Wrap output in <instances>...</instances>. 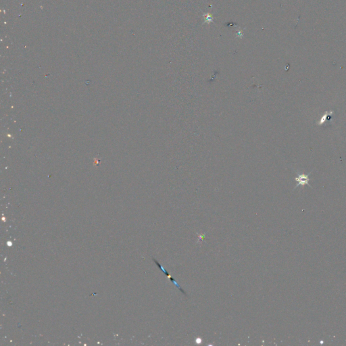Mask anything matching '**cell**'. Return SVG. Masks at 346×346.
Returning a JSON list of instances; mask_svg holds the SVG:
<instances>
[{"label":"cell","instance_id":"cell-1","mask_svg":"<svg viewBox=\"0 0 346 346\" xmlns=\"http://www.w3.org/2000/svg\"><path fill=\"white\" fill-rule=\"evenodd\" d=\"M152 259H153V261H154V262L156 263V266L158 267L159 268L160 270L161 271H162V272L164 273V274L168 277V278L169 279V280H170V281H171V282L175 285L176 287V288H178V289H179V290H180V291H181V293H183V294H184L185 296H187V294L185 293V291L183 290V288H182L181 287H180V285L177 283V282H176V280H175L174 278H173V277L171 276V275L170 274H169V272L166 270V269H165V268L162 266V265H161V264L158 262V261H157V260L154 258V257H153Z\"/></svg>","mask_w":346,"mask_h":346},{"label":"cell","instance_id":"cell-2","mask_svg":"<svg viewBox=\"0 0 346 346\" xmlns=\"http://www.w3.org/2000/svg\"><path fill=\"white\" fill-rule=\"evenodd\" d=\"M310 173L311 172H310L308 175H304V174H301V175L298 174V175H297L298 176H297V177H296L295 179V180H296L297 182H298V183L297 184V185H296V187H299L300 185L304 186V185H309L308 181L310 180V179L308 177V175H310Z\"/></svg>","mask_w":346,"mask_h":346},{"label":"cell","instance_id":"cell-3","mask_svg":"<svg viewBox=\"0 0 346 346\" xmlns=\"http://www.w3.org/2000/svg\"><path fill=\"white\" fill-rule=\"evenodd\" d=\"M203 17L204 18V23H208V24H210L213 21H214V17H212V15L209 14V13H206V14H204Z\"/></svg>","mask_w":346,"mask_h":346},{"label":"cell","instance_id":"cell-4","mask_svg":"<svg viewBox=\"0 0 346 346\" xmlns=\"http://www.w3.org/2000/svg\"><path fill=\"white\" fill-rule=\"evenodd\" d=\"M333 114V111H331L330 112H325V114L323 115V117H322V118H321V120H320V121L319 123H318V124H319V125H322V124H323L324 123V121L326 120V119L327 118L328 116H331Z\"/></svg>","mask_w":346,"mask_h":346},{"label":"cell","instance_id":"cell-5","mask_svg":"<svg viewBox=\"0 0 346 346\" xmlns=\"http://www.w3.org/2000/svg\"><path fill=\"white\" fill-rule=\"evenodd\" d=\"M236 35L237 37H239L240 39H242L243 37V31L242 30H238L236 32Z\"/></svg>","mask_w":346,"mask_h":346},{"label":"cell","instance_id":"cell-6","mask_svg":"<svg viewBox=\"0 0 346 346\" xmlns=\"http://www.w3.org/2000/svg\"><path fill=\"white\" fill-rule=\"evenodd\" d=\"M201 342H202V341H201L200 339H196V343H197V344H200Z\"/></svg>","mask_w":346,"mask_h":346}]
</instances>
